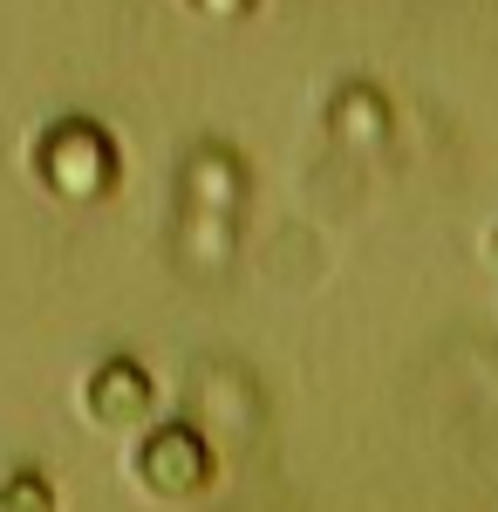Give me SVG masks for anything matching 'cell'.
I'll use <instances>...</instances> for the list:
<instances>
[{
	"label": "cell",
	"instance_id": "cell-1",
	"mask_svg": "<svg viewBox=\"0 0 498 512\" xmlns=\"http://www.w3.org/2000/svg\"><path fill=\"white\" fill-rule=\"evenodd\" d=\"M28 171H35V185H41L48 198L96 205V198L116 192V178H123V151H116V137H110L96 117H55V123L35 137Z\"/></svg>",
	"mask_w": 498,
	"mask_h": 512
},
{
	"label": "cell",
	"instance_id": "cell-2",
	"mask_svg": "<svg viewBox=\"0 0 498 512\" xmlns=\"http://www.w3.org/2000/svg\"><path fill=\"white\" fill-rule=\"evenodd\" d=\"M130 472H137V485H144L151 499L185 506V499H198V492H212L219 458H212V444H205L198 424H144V444H137Z\"/></svg>",
	"mask_w": 498,
	"mask_h": 512
},
{
	"label": "cell",
	"instance_id": "cell-3",
	"mask_svg": "<svg viewBox=\"0 0 498 512\" xmlns=\"http://www.w3.org/2000/svg\"><path fill=\"white\" fill-rule=\"evenodd\" d=\"M151 410H157V383H151L144 362L110 355V362L89 369V383H82V417H89L96 431H144Z\"/></svg>",
	"mask_w": 498,
	"mask_h": 512
},
{
	"label": "cell",
	"instance_id": "cell-4",
	"mask_svg": "<svg viewBox=\"0 0 498 512\" xmlns=\"http://www.w3.org/2000/svg\"><path fill=\"white\" fill-rule=\"evenodd\" d=\"M178 185H185L192 219H232L246 205V192H253V171H246V158L232 144H198L185 158V171H178Z\"/></svg>",
	"mask_w": 498,
	"mask_h": 512
},
{
	"label": "cell",
	"instance_id": "cell-5",
	"mask_svg": "<svg viewBox=\"0 0 498 512\" xmlns=\"http://www.w3.org/2000/svg\"><path fill=\"white\" fill-rule=\"evenodd\" d=\"M328 130H335V144H355V151L383 144L389 137V96L376 82H342L335 103H328Z\"/></svg>",
	"mask_w": 498,
	"mask_h": 512
},
{
	"label": "cell",
	"instance_id": "cell-6",
	"mask_svg": "<svg viewBox=\"0 0 498 512\" xmlns=\"http://www.w3.org/2000/svg\"><path fill=\"white\" fill-rule=\"evenodd\" d=\"M0 512H55V478L35 465H14L0 478Z\"/></svg>",
	"mask_w": 498,
	"mask_h": 512
},
{
	"label": "cell",
	"instance_id": "cell-7",
	"mask_svg": "<svg viewBox=\"0 0 498 512\" xmlns=\"http://www.w3.org/2000/svg\"><path fill=\"white\" fill-rule=\"evenodd\" d=\"M185 7H192L198 21H219V28H232V21H246L260 0H185Z\"/></svg>",
	"mask_w": 498,
	"mask_h": 512
},
{
	"label": "cell",
	"instance_id": "cell-8",
	"mask_svg": "<svg viewBox=\"0 0 498 512\" xmlns=\"http://www.w3.org/2000/svg\"><path fill=\"white\" fill-rule=\"evenodd\" d=\"M492 267H498V226H492Z\"/></svg>",
	"mask_w": 498,
	"mask_h": 512
}]
</instances>
